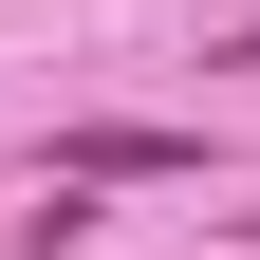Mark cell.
<instances>
[{"mask_svg":"<svg viewBox=\"0 0 260 260\" xmlns=\"http://www.w3.org/2000/svg\"><path fill=\"white\" fill-rule=\"evenodd\" d=\"M168 168H205V130H149V112L56 130V205H75V186H168Z\"/></svg>","mask_w":260,"mask_h":260,"instance_id":"6da1fadb","label":"cell"}]
</instances>
